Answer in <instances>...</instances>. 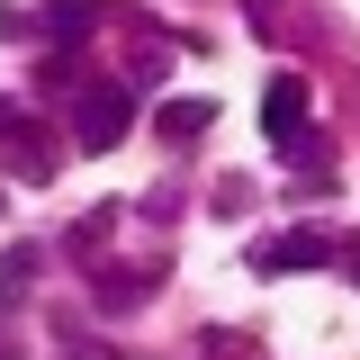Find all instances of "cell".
<instances>
[{
    "label": "cell",
    "instance_id": "6",
    "mask_svg": "<svg viewBox=\"0 0 360 360\" xmlns=\"http://www.w3.org/2000/svg\"><path fill=\"white\" fill-rule=\"evenodd\" d=\"M144 288H162V262H144V270H108V279H99L90 297H99V307H108V315H127L135 297H144Z\"/></svg>",
    "mask_w": 360,
    "mask_h": 360
},
{
    "label": "cell",
    "instance_id": "9",
    "mask_svg": "<svg viewBox=\"0 0 360 360\" xmlns=\"http://www.w3.org/2000/svg\"><path fill=\"white\" fill-rule=\"evenodd\" d=\"M207 207H217V217H243V207H252V180H217Z\"/></svg>",
    "mask_w": 360,
    "mask_h": 360
},
{
    "label": "cell",
    "instance_id": "2",
    "mask_svg": "<svg viewBox=\"0 0 360 360\" xmlns=\"http://www.w3.org/2000/svg\"><path fill=\"white\" fill-rule=\"evenodd\" d=\"M307 108H315V90H307V72H270V90H262V135L288 153L297 135H307Z\"/></svg>",
    "mask_w": 360,
    "mask_h": 360
},
{
    "label": "cell",
    "instance_id": "8",
    "mask_svg": "<svg viewBox=\"0 0 360 360\" xmlns=\"http://www.w3.org/2000/svg\"><path fill=\"white\" fill-rule=\"evenodd\" d=\"M37 243H9V252H0V297H18V288H27V279H37Z\"/></svg>",
    "mask_w": 360,
    "mask_h": 360
},
{
    "label": "cell",
    "instance_id": "1",
    "mask_svg": "<svg viewBox=\"0 0 360 360\" xmlns=\"http://www.w3.org/2000/svg\"><path fill=\"white\" fill-rule=\"evenodd\" d=\"M127 127H135L127 82H82V90H72V144H82V153H117Z\"/></svg>",
    "mask_w": 360,
    "mask_h": 360
},
{
    "label": "cell",
    "instance_id": "5",
    "mask_svg": "<svg viewBox=\"0 0 360 360\" xmlns=\"http://www.w3.org/2000/svg\"><path fill=\"white\" fill-rule=\"evenodd\" d=\"M207 127H217V99H162V108H153V135H162V144H198Z\"/></svg>",
    "mask_w": 360,
    "mask_h": 360
},
{
    "label": "cell",
    "instance_id": "3",
    "mask_svg": "<svg viewBox=\"0 0 360 360\" xmlns=\"http://www.w3.org/2000/svg\"><path fill=\"white\" fill-rule=\"evenodd\" d=\"M0 162H9V172H27V180L54 172V144H45V127L27 117V108H9V99H0Z\"/></svg>",
    "mask_w": 360,
    "mask_h": 360
},
{
    "label": "cell",
    "instance_id": "7",
    "mask_svg": "<svg viewBox=\"0 0 360 360\" xmlns=\"http://www.w3.org/2000/svg\"><path fill=\"white\" fill-rule=\"evenodd\" d=\"M90 27H99V0H54V9H45V37H90Z\"/></svg>",
    "mask_w": 360,
    "mask_h": 360
},
{
    "label": "cell",
    "instance_id": "10",
    "mask_svg": "<svg viewBox=\"0 0 360 360\" xmlns=\"http://www.w3.org/2000/svg\"><path fill=\"white\" fill-rule=\"evenodd\" d=\"M72 360H108V352H72Z\"/></svg>",
    "mask_w": 360,
    "mask_h": 360
},
{
    "label": "cell",
    "instance_id": "4",
    "mask_svg": "<svg viewBox=\"0 0 360 360\" xmlns=\"http://www.w3.org/2000/svg\"><path fill=\"white\" fill-rule=\"evenodd\" d=\"M333 262V243H324V234H270L262 252H252V270H262V279H288V270H324Z\"/></svg>",
    "mask_w": 360,
    "mask_h": 360
}]
</instances>
